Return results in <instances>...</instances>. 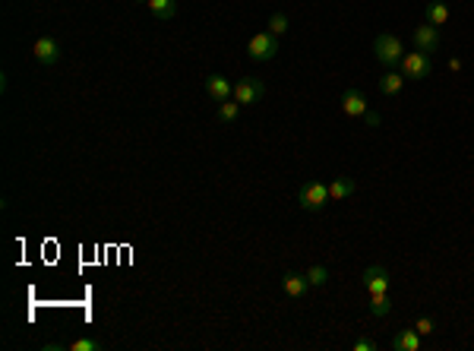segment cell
<instances>
[{"instance_id": "cell-24", "label": "cell", "mask_w": 474, "mask_h": 351, "mask_svg": "<svg viewBox=\"0 0 474 351\" xmlns=\"http://www.w3.org/2000/svg\"><path fill=\"white\" fill-rule=\"evenodd\" d=\"M364 120H367V127H376V124H380V114H376V111H367V114H364Z\"/></svg>"}, {"instance_id": "cell-2", "label": "cell", "mask_w": 474, "mask_h": 351, "mask_svg": "<svg viewBox=\"0 0 474 351\" xmlns=\"http://www.w3.org/2000/svg\"><path fill=\"white\" fill-rule=\"evenodd\" d=\"M373 54H376V60H380L382 66H389V70H392V66H398V60H402V54H405L402 38H398V35H392V32L376 35Z\"/></svg>"}, {"instance_id": "cell-23", "label": "cell", "mask_w": 474, "mask_h": 351, "mask_svg": "<svg viewBox=\"0 0 474 351\" xmlns=\"http://www.w3.org/2000/svg\"><path fill=\"white\" fill-rule=\"evenodd\" d=\"M373 348H376V342H373V338H367V336L354 338V351H373Z\"/></svg>"}, {"instance_id": "cell-15", "label": "cell", "mask_w": 474, "mask_h": 351, "mask_svg": "<svg viewBox=\"0 0 474 351\" xmlns=\"http://www.w3.org/2000/svg\"><path fill=\"white\" fill-rule=\"evenodd\" d=\"M405 89V76L398 73V70H386V73L380 76V92L382 95H398Z\"/></svg>"}, {"instance_id": "cell-25", "label": "cell", "mask_w": 474, "mask_h": 351, "mask_svg": "<svg viewBox=\"0 0 474 351\" xmlns=\"http://www.w3.org/2000/svg\"><path fill=\"white\" fill-rule=\"evenodd\" d=\"M449 70H452V73H459V70H461V60L452 57V60H449Z\"/></svg>"}, {"instance_id": "cell-14", "label": "cell", "mask_w": 474, "mask_h": 351, "mask_svg": "<svg viewBox=\"0 0 474 351\" xmlns=\"http://www.w3.org/2000/svg\"><path fill=\"white\" fill-rule=\"evenodd\" d=\"M424 16H427L424 22H430V26L440 29V26H446V22H449V7L443 3V0H430L427 10H424Z\"/></svg>"}, {"instance_id": "cell-4", "label": "cell", "mask_w": 474, "mask_h": 351, "mask_svg": "<svg viewBox=\"0 0 474 351\" xmlns=\"http://www.w3.org/2000/svg\"><path fill=\"white\" fill-rule=\"evenodd\" d=\"M278 54V38L272 32H257L250 41H247V57L257 60V64H266Z\"/></svg>"}, {"instance_id": "cell-22", "label": "cell", "mask_w": 474, "mask_h": 351, "mask_svg": "<svg viewBox=\"0 0 474 351\" xmlns=\"http://www.w3.org/2000/svg\"><path fill=\"white\" fill-rule=\"evenodd\" d=\"M415 329L421 332V336H433V332H436L433 317H417V320H415Z\"/></svg>"}, {"instance_id": "cell-26", "label": "cell", "mask_w": 474, "mask_h": 351, "mask_svg": "<svg viewBox=\"0 0 474 351\" xmlns=\"http://www.w3.org/2000/svg\"><path fill=\"white\" fill-rule=\"evenodd\" d=\"M136 3H149V0H136Z\"/></svg>"}, {"instance_id": "cell-20", "label": "cell", "mask_w": 474, "mask_h": 351, "mask_svg": "<svg viewBox=\"0 0 474 351\" xmlns=\"http://www.w3.org/2000/svg\"><path fill=\"white\" fill-rule=\"evenodd\" d=\"M266 32H272L275 38H278V35H285V32H288V16H285V13H272L269 16V29H266Z\"/></svg>"}, {"instance_id": "cell-12", "label": "cell", "mask_w": 474, "mask_h": 351, "mask_svg": "<svg viewBox=\"0 0 474 351\" xmlns=\"http://www.w3.org/2000/svg\"><path fill=\"white\" fill-rule=\"evenodd\" d=\"M392 348L395 351H417L421 348V332L411 326V329H398L392 338Z\"/></svg>"}, {"instance_id": "cell-17", "label": "cell", "mask_w": 474, "mask_h": 351, "mask_svg": "<svg viewBox=\"0 0 474 351\" xmlns=\"http://www.w3.org/2000/svg\"><path fill=\"white\" fill-rule=\"evenodd\" d=\"M215 117L222 120V124H234V120L240 117V101H234V99H228V101H218V111H215Z\"/></svg>"}, {"instance_id": "cell-21", "label": "cell", "mask_w": 474, "mask_h": 351, "mask_svg": "<svg viewBox=\"0 0 474 351\" xmlns=\"http://www.w3.org/2000/svg\"><path fill=\"white\" fill-rule=\"evenodd\" d=\"M66 348H70V351H99L101 342H99V338H76V342H70Z\"/></svg>"}, {"instance_id": "cell-6", "label": "cell", "mask_w": 474, "mask_h": 351, "mask_svg": "<svg viewBox=\"0 0 474 351\" xmlns=\"http://www.w3.org/2000/svg\"><path fill=\"white\" fill-rule=\"evenodd\" d=\"M32 57L38 60V64H45V66L57 64V60H60V41H57V38H51V35H41V38H35V45H32Z\"/></svg>"}, {"instance_id": "cell-7", "label": "cell", "mask_w": 474, "mask_h": 351, "mask_svg": "<svg viewBox=\"0 0 474 351\" xmlns=\"http://www.w3.org/2000/svg\"><path fill=\"white\" fill-rule=\"evenodd\" d=\"M411 38H415V48H417V51H424V54H433L436 48L443 45V35H440V29H436V26H430V22H424V26H417Z\"/></svg>"}, {"instance_id": "cell-13", "label": "cell", "mask_w": 474, "mask_h": 351, "mask_svg": "<svg viewBox=\"0 0 474 351\" xmlns=\"http://www.w3.org/2000/svg\"><path fill=\"white\" fill-rule=\"evenodd\" d=\"M145 7H149V13L155 16L158 22H168L178 16V3H174V0H149Z\"/></svg>"}, {"instance_id": "cell-5", "label": "cell", "mask_w": 474, "mask_h": 351, "mask_svg": "<svg viewBox=\"0 0 474 351\" xmlns=\"http://www.w3.org/2000/svg\"><path fill=\"white\" fill-rule=\"evenodd\" d=\"M263 95H266V83L263 80L244 76V80L234 83V101H240V105H257V101H263Z\"/></svg>"}, {"instance_id": "cell-8", "label": "cell", "mask_w": 474, "mask_h": 351, "mask_svg": "<svg viewBox=\"0 0 474 351\" xmlns=\"http://www.w3.org/2000/svg\"><path fill=\"white\" fill-rule=\"evenodd\" d=\"M282 288H285V294H288V298L301 301V298H307V292L313 285H310L307 272H294V269H291V272H285V275H282Z\"/></svg>"}, {"instance_id": "cell-16", "label": "cell", "mask_w": 474, "mask_h": 351, "mask_svg": "<svg viewBox=\"0 0 474 351\" xmlns=\"http://www.w3.org/2000/svg\"><path fill=\"white\" fill-rule=\"evenodd\" d=\"M354 190H357V184L351 178H336L329 184V199H332V203H342V199H348Z\"/></svg>"}, {"instance_id": "cell-19", "label": "cell", "mask_w": 474, "mask_h": 351, "mask_svg": "<svg viewBox=\"0 0 474 351\" xmlns=\"http://www.w3.org/2000/svg\"><path fill=\"white\" fill-rule=\"evenodd\" d=\"M307 278H310V285H313V288H323L326 282H329V269H326L323 263H313L307 269Z\"/></svg>"}, {"instance_id": "cell-9", "label": "cell", "mask_w": 474, "mask_h": 351, "mask_svg": "<svg viewBox=\"0 0 474 351\" xmlns=\"http://www.w3.org/2000/svg\"><path fill=\"white\" fill-rule=\"evenodd\" d=\"M206 92H209L212 101H228V99H234V83L222 73H212V76H206Z\"/></svg>"}, {"instance_id": "cell-1", "label": "cell", "mask_w": 474, "mask_h": 351, "mask_svg": "<svg viewBox=\"0 0 474 351\" xmlns=\"http://www.w3.org/2000/svg\"><path fill=\"white\" fill-rule=\"evenodd\" d=\"M329 203V184H323V180H303L297 190V206L303 213H323Z\"/></svg>"}, {"instance_id": "cell-3", "label": "cell", "mask_w": 474, "mask_h": 351, "mask_svg": "<svg viewBox=\"0 0 474 351\" xmlns=\"http://www.w3.org/2000/svg\"><path fill=\"white\" fill-rule=\"evenodd\" d=\"M398 66H402V76H405V80H427V76L433 73L430 54L417 51V48H415V51H408V54H402Z\"/></svg>"}, {"instance_id": "cell-10", "label": "cell", "mask_w": 474, "mask_h": 351, "mask_svg": "<svg viewBox=\"0 0 474 351\" xmlns=\"http://www.w3.org/2000/svg\"><path fill=\"white\" fill-rule=\"evenodd\" d=\"M364 288H367L370 294L389 292V272L382 269V266H367V269H364Z\"/></svg>"}, {"instance_id": "cell-11", "label": "cell", "mask_w": 474, "mask_h": 351, "mask_svg": "<svg viewBox=\"0 0 474 351\" xmlns=\"http://www.w3.org/2000/svg\"><path fill=\"white\" fill-rule=\"evenodd\" d=\"M342 111L348 114V117H364V114H367V95H364L361 89H345Z\"/></svg>"}, {"instance_id": "cell-18", "label": "cell", "mask_w": 474, "mask_h": 351, "mask_svg": "<svg viewBox=\"0 0 474 351\" xmlns=\"http://www.w3.org/2000/svg\"><path fill=\"white\" fill-rule=\"evenodd\" d=\"M389 310H392V301H389V292H382V294H370V313H373V317H386Z\"/></svg>"}]
</instances>
